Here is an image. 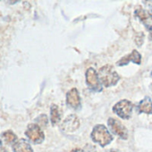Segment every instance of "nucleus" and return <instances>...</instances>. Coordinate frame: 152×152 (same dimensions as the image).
<instances>
[{"label": "nucleus", "instance_id": "obj_1", "mask_svg": "<svg viewBox=\"0 0 152 152\" xmlns=\"http://www.w3.org/2000/svg\"><path fill=\"white\" fill-rule=\"evenodd\" d=\"M99 76L101 83L107 88L116 85L120 80L119 74L111 64H106L101 67L99 72Z\"/></svg>", "mask_w": 152, "mask_h": 152}, {"label": "nucleus", "instance_id": "obj_2", "mask_svg": "<svg viewBox=\"0 0 152 152\" xmlns=\"http://www.w3.org/2000/svg\"><path fill=\"white\" fill-rule=\"evenodd\" d=\"M91 137L92 140L101 147H106L113 140V136L104 124H97L94 126Z\"/></svg>", "mask_w": 152, "mask_h": 152}, {"label": "nucleus", "instance_id": "obj_3", "mask_svg": "<svg viewBox=\"0 0 152 152\" xmlns=\"http://www.w3.org/2000/svg\"><path fill=\"white\" fill-rule=\"evenodd\" d=\"M24 133L28 140L34 144H40L45 140V134L38 124H29Z\"/></svg>", "mask_w": 152, "mask_h": 152}, {"label": "nucleus", "instance_id": "obj_4", "mask_svg": "<svg viewBox=\"0 0 152 152\" xmlns=\"http://www.w3.org/2000/svg\"><path fill=\"white\" fill-rule=\"evenodd\" d=\"M132 108H133V105L130 100L122 99V100L118 101L113 107V111L122 119L127 120L132 115Z\"/></svg>", "mask_w": 152, "mask_h": 152}, {"label": "nucleus", "instance_id": "obj_5", "mask_svg": "<svg viewBox=\"0 0 152 152\" xmlns=\"http://www.w3.org/2000/svg\"><path fill=\"white\" fill-rule=\"evenodd\" d=\"M86 84L88 88L93 91L99 92L102 91V83L100 82L99 73L94 68H89L86 72Z\"/></svg>", "mask_w": 152, "mask_h": 152}, {"label": "nucleus", "instance_id": "obj_6", "mask_svg": "<svg viewBox=\"0 0 152 152\" xmlns=\"http://www.w3.org/2000/svg\"><path fill=\"white\" fill-rule=\"evenodd\" d=\"M107 124H108L109 129L111 130V132L114 134L119 136L121 139L127 140V138H128V131H127L126 127L119 120L110 117L108 119V121H107Z\"/></svg>", "mask_w": 152, "mask_h": 152}, {"label": "nucleus", "instance_id": "obj_7", "mask_svg": "<svg viewBox=\"0 0 152 152\" xmlns=\"http://www.w3.org/2000/svg\"><path fill=\"white\" fill-rule=\"evenodd\" d=\"M80 127V120L75 115H68L62 123L60 129L62 132L70 133L73 132Z\"/></svg>", "mask_w": 152, "mask_h": 152}, {"label": "nucleus", "instance_id": "obj_8", "mask_svg": "<svg viewBox=\"0 0 152 152\" xmlns=\"http://www.w3.org/2000/svg\"><path fill=\"white\" fill-rule=\"evenodd\" d=\"M134 15L146 26V29L149 31V39L152 40V24H151L152 17L149 15V13L144 8H142L141 7H139L135 9Z\"/></svg>", "mask_w": 152, "mask_h": 152}, {"label": "nucleus", "instance_id": "obj_9", "mask_svg": "<svg viewBox=\"0 0 152 152\" xmlns=\"http://www.w3.org/2000/svg\"><path fill=\"white\" fill-rule=\"evenodd\" d=\"M66 103L72 109H79L81 107V97L76 88L71 89L66 93Z\"/></svg>", "mask_w": 152, "mask_h": 152}, {"label": "nucleus", "instance_id": "obj_10", "mask_svg": "<svg viewBox=\"0 0 152 152\" xmlns=\"http://www.w3.org/2000/svg\"><path fill=\"white\" fill-rule=\"evenodd\" d=\"M129 62H133L134 64H140V62H141L140 54L137 50H132L131 54H128V55L124 56V57H122L120 60H118L116 64L118 66H124V65L128 64Z\"/></svg>", "mask_w": 152, "mask_h": 152}, {"label": "nucleus", "instance_id": "obj_11", "mask_svg": "<svg viewBox=\"0 0 152 152\" xmlns=\"http://www.w3.org/2000/svg\"><path fill=\"white\" fill-rule=\"evenodd\" d=\"M12 149L14 152H34L31 144L24 139L17 140L12 145Z\"/></svg>", "mask_w": 152, "mask_h": 152}, {"label": "nucleus", "instance_id": "obj_12", "mask_svg": "<svg viewBox=\"0 0 152 152\" xmlns=\"http://www.w3.org/2000/svg\"><path fill=\"white\" fill-rule=\"evenodd\" d=\"M137 111L139 113H144L150 115L152 114V100L148 97H145L137 105Z\"/></svg>", "mask_w": 152, "mask_h": 152}, {"label": "nucleus", "instance_id": "obj_13", "mask_svg": "<svg viewBox=\"0 0 152 152\" xmlns=\"http://www.w3.org/2000/svg\"><path fill=\"white\" fill-rule=\"evenodd\" d=\"M62 118V112L59 107L56 104H53L50 107V121L53 125L58 124Z\"/></svg>", "mask_w": 152, "mask_h": 152}, {"label": "nucleus", "instance_id": "obj_14", "mask_svg": "<svg viewBox=\"0 0 152 152\" xmlns=\"http://www.w3.org/2000/svg\"><path fill=\"white\" fill-rule=\"evenodd\" d=\"M1 138L5 140L6 143L12 144V145L18 140L17 135L11 130H7V131L2 132L1 133Z\"/></svg>", "mask_w": 152, "mask_h": 152}, {"label": "nucleus", "instance_id": "obj_15", "mask_svg": "<svg viewBox=\"0 0 152 152\" xmlns=\"http://www.w3.org/2000/svg\"><path fill=\"white\" fill-rule=\"evenodd\" d=\"M36 122L38 123L39 125H45L46 126L48 124V117L46 115H41L36 118Z\"/></svg>", "mask_w": 152, "mask_h": 152}, {"label": "nucleus", "instance_id": "obj_16", "mask_svg": "<svg viewBox=\"0 0 152 152\" xmlns=\"http://www.w3.org/2000/svg\"><path fill=\"white\" fill-rule=\"evenodd\" d=\"M135 43L138 46H141L143 43V39H144V34L143 32H139L135 35Z\"/></svg>", "mask_w": 152, "mask_h": 152}, {"label": "nucleus", "instance_id": "obj_17", "mask_svg": "<svg viewBox=\"0 0 152 152\" xmlns=\"http://www.w3.org/2000/svg\"><path fill=\"white\" fill-rule=\"evenodd\" d=\"M144 4H146V6H147V7H148L147 11L149 13V15H150L151 17H152V1H145Z\"/></svg>", "mask_w": 152, "mask_h": 152}, {"label": "nucleus", "instance_id": "obj_18", "mask_svg": "<svg viewBox=\"0 0 152 152\" xmlns=\"http://www.w3.org/2000/svg\"><path fill=\"white\" fill-rule=\"evenodd\" d=\"M71 152H84V151L83 149H81V148H74Z\"/></svg>", "mask_w": 152, "mask_h": 152}, {"label": "nucleus", "instance_id": "obj_19", "mask_svg": "<svg viewBox=\"0 0 152 152\" xmlns=\"http://www.w3.org/2000/svg\"><path fill=\"white\" fill-rule=\"evenodd\" d=\"M0 152H9V151L4 147H0Z\"/></svg>", "mask_w": 152, "mask_h": 152}, {"label": "nucleus", "instance_id": "obj_20", "mask_svg": "<svg viewBox=\"0 0 152 152\" xmlns=\"http://www.w3.org/2000/svg\"><path fill=\"white\" fill-rule=\"evenodd\" d=\"M107 152H121V151H119L118 149H115V148H111V149H109V150H107Z\"/></svg>", "mask_w": 152, "mask_h": 152}, {"label": "nucleus", "instance_id": "obj_21", "mask_svg": "<svg viewBox=\"0 0 152 152\" xmlns=\"http://www.w3.org/2000/svg\"><path fill=\"white\" fill-rule=\"evenodd\" d=\"M2 145V141H1V140H0V146Z\"/></svg>", "mask_w": 152, "mask_h": 152}, {"label": "nucleus", "instance_id": "obj_22", "mask_svg": "<svg viewBox=\"0 0 152 152\" xmlns=\"http://www.w3.org/2000/svg\"><path fill=\"white\" fill-rule=\"evenodd\" d=\"M150 76H151V77H152V72H151V73H150Z\"/></svg>", "mask_w": 152, "mask_h": 152}]
</instances>
